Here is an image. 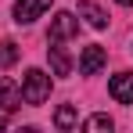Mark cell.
Here are the masks:
<instances>
[{
	"label": "cell",
	"mask_w": 133,
	"mask_h": 133,
	"mask_svg": "<svg viewBox=\"0 0 133 133\" xmlns=\"http://www.w3.org/2000/svg\"><path fill=\"white\" fill-rule=\"evenodd\" d=\"M47 97H50V76L40 68H29L22 79V101L25 104H43Z\"/></svg>",
	"instance_id": "obj_1"
},
{
	"label": "cell",
	"mask_w": 133,
	"mask_h": 133,
	"mask_svg": "<svg viewBox=\"0 0 133 133\" xmlns=\"http://www.w3.org/2000/svg\"><path fill=\"white\" fill-rule=\"evenodd\" d=\"M76 32H79V18L68 15V11H58V15L50 18V32H47V40H50V43H61V40H72Z\"/></svg>",
	"instance_id": "obj_2"
},
{
	"label": "cell",
	"mask_w": 133,
	"mask_h": 133,
	"mask_svg": "<svg viewBox=\"0 0 133 133\" xmlns=\"http://www.w3.org/2000/svg\"><path fill=\"white\" fill-rule=\"evenodd\" d=\"M47 7H50V0H18V4H15V22L29 25V22H36Z\"/></svg>",
	"instance_id": "obj_3"
},
{
	"label": "cell",
	"mask_w": 133,
	"mask_h": 133,
	"mask_svg": "<svg viewBox=\"0 0 133 133\" xmlns=\"http://www.w3.org/2000/svg\"><path fill=\"white\" fill-rule=\"evenodd\" d=\"M104 61H108V54H104V47H83V58H79V72L83 76H97L101 68H104Z\"/></svg>",
	"instance_id": "obj_4"
},
{
	"label": "cell",
	"mask_w": 133,
	"mask_h": 133,
	"mask_svg": "<svg viewBox=\"0 0 133 133\" xmlns=\"http://www.w3.org/2000/svg\"><path fill=\"white\" fill-rule=\"evenodd\" d=\"M108 94L119 101V104H133V72H119V76H111Z\"/></svg>",
	"instance_id": "obj_5"
},
{
	"label": "cell",
	"mask_w": 133,
	"mask_h": 133,
	"mask_svg": "<svg viewBox=\"0 0 133 133\" xmlns=\"http://www.w3.org/2000/svg\"><path fill=\"white\" fill-rule=\"evenodd\" d=\"M0 108L4 111L22 108V90L15 87V79H0Z\"/></svg>",
	"instance_id": "obj_6"
},
{
	"label": "cell",
	"mask_w": 133,
	"mask_h": 133,
	"mask_svg": "<svg viewBox=\"0 0 133 133\" xmlns=\"http://www.w3.org/2000/svg\"><path fill=\"white\" fill-rule=\"evenodd\" d=\"M47 58H50L54 76H72V61H68V54H65L58 43H50V47H47Z\"/></svg>",
	"instance_id": "obj_7"
},
{
	"label": "cell",
	"mask_w": 133,
	"mask_h": 133,
	"mask_svg": "<svg viewBox=\"0 0 133 133\" xmlns=\"http://www.w3.org/2000/svg\"><path fill=\"white\" fill-rule=\"evenodd\" d=\"M79 15H83L94 29H104V25H108V15H104V11H101L94 0H79Z\"/></svg>",
	"instance_id": "obj_8"
},
{
	"label": "cell",
	"mask_w": 133,
	"mask_h": 133,
	"mask_svg": "<svg viewBox=\"0 0 133 133\" xmlns=\"http://www.w3.org/2000/svg\"><path fill=\"white\" fill-rule=\"evenodd\" d=\"M54 126H58V130H72V126H79L76 108H72V104H61V108L54 111Z\"/></svg>",
	"instance_id": "obj_9"
},
{
	"label": "cell",
	"mask_w": 133,
	"mask_h": 133,
	"mask_svg": "<svg viewBox=\"0 0 133 133\" xmlns=\"http://www.w3.org/2000/svg\"><path fill=\"white\" fill-rule=\"evenodd\" d=\"M18 54H22V50H18L15 40H4V43H0V68H11L18 61Z\"/></svg>",
	"instance_id": "obj_10"
},
{
	"label": "cell",
	"mask_w": 133,
	"mask_h": 133,
	"mask_svg": "<svg viewBox=\"0 0 133 133\" xmlns=\"http://www.w3.org/2000/svg\"><path fill=\"white\" fill-rule=\"evenodd\" d=\"M111 126H115V122H111L108 115H94V119L83 122V130H87V133H104V130H111Z\"/></svg>",
	"instance_id": "obj_11"
},
{
	"label": "cell",
	"mask_w": 133,
	"mask_h": 133,
	"mask_svg": "<svg viewBox=\"0 0 133 133\" xmlns=\"http://www.w3.org/2000/svg\"><path fill=\"white\" fill-rule=\"evenodd\" d=\"M119 4H122V7H133V0H119Z\"/></svg>",
	"instance_id": "obj_12"
},
{
	"label": "cell",
	"mask_w": 133,
	"mask_h": 133,
	"mask_svg": "<svg viewBox=\"0 0 133 133\" xmlns=\"http://www.w3.org/2000/svg\"><path fill=\"white\" fill-rule=\"evenodd\" d=\"M4 126H7V122H4V119H0V130H4Z\"/></svg>",
	"instance_id": "obj_13"
}]
</instances>
